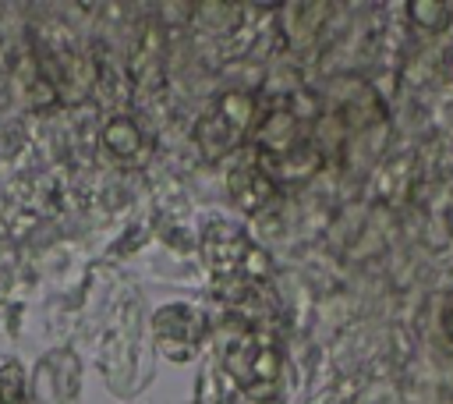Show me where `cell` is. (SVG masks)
<instances>
[{
	"mask_svg": "<svg viewBox=\"0 0 453 404\" xmlns=\"http://www.w3.org/2000/svg\"><path fill=\"white\" fill-rule=\"evenodd\" d=\"M223 361L244 393H251L258 400H269L276 393L280 376H283V351H280L276 337L269 330L255 326L251 319L234 333Z\"/></svg>",
	"mask_w": 453,
	"mask_h": 404,
	"instance_id": "1",
	"label": "cell"
},
{
	"mask_svg": "<svg viewBox=\"0 0 453 404\" xmlns=\"http://www.w3.org/2000/svg\"><path fill=\"white\" fill-rule=\"evenodd\" d=\"M407 18H411V25H414L418 32H425V35H439V32L449 28V21H453V7L442 4V0H411V4H407Z\"/></svg>",
	"mask_w": 453,
	"mask_h": 404,
	"instance_id": "2",
	"label": "cell"
},
{
	"mask_svg": "<svg viewBox=\"0 0 453 404\" xmlns=\"http://www.w3.org/2000/svg\"><path fill=\"white\" fill-rule=\"evenodd\" d=\"M0 404H28V390H25V372L18 361H7L0 369Z\"/></svg>",
	"mask_w": 453,
	"mask_h": 404,
	"instance_id": "3",
	"label": "cell"
},
{
	"mask_svg": "<svg viewBox=\"0 0 453 404\" xmlns=\"http://www.w3.org/2000/svg\"><path fill=\"white\" fill-rule=\"evenodd\" d=\"M439 330H442V337L453 344V294H446V301H442V308H439Z\"/></svg>",
	"mask_w": 453,
	"mask_h": 404,
	"instance_id": "4",
	"label": "cell"
},
{
	"mask_svg": "<svg viewBox=\"0 0 453 404\" xmlns=\"http://www.w3.org/2000/svg\"><path fill=\"white\" fill-rule=\"evenodd\" d=\"M446 223H449V230H453V206L446 209Z\"/></svg>",
	"mask_w": 453,
	"mask_h": 404,
	"instance_id": "5",
	"label": "cell"
}]
</instances>
